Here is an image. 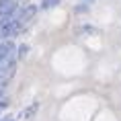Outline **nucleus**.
I'll use <instances>...</instances> for the list:
<instances>
[{"label":"nucleus","instance_id":"1","mask_svg":"<svg viewBox=\"0 0 121 121\" xmlns=\"http://www.w3.org/2000/svg\"><path fill=\"white\" fill-rule=\"evenodd\" d=\"M19 10L17 0H0V13H14Z\"/></svg>","mask_w":121,"mask_h":121},{"label":"nucleus","instance_id":"2","mask_svg":"<svg viewBox=\"0 0 121 121\" xmlns=\"http://www.w3.org/2000/svg\"><path fill=\"white\" fill-rule=\"evenodd\" d=\"M13 51H14V45L13 43H0V62L6 60V57H10V56H13Z\"/></svg>","mask_w":121,"mask_h":121},{"label":"nucleus","instance_id":"3","mask_svg":"<svg viewBox=\"0 0 121 121\" xmlns=\"http://www.w3.org/2000/svg\"><path fill=\"white\" fill-rule=\"evenodd\" d=\"M37 109H39V105H37V103H33V105H29V107H27L25 109V111H23V115H21V119H31V117H33V115H35V113H37Z\"/></svg>","mask_w":121,"mask_h":121},{"label":"nucleus","instance_id":"4","mask_svg":"<svg viewBox=\"0 0 121 121\" xmlns=\"http://www.w3.org/2000/svg\"><path fill=\"white\" fill-rule=\"evenodd\" d=\"M56 4H60V0H43L41 2V8H53Z\"/></svg>","mask_w":121,"mask_h":121},{"label":"nucleus","instance_id":"5","mask_svg":"<svg viewBox=\"0 0 121 121\" xmlns=\"http://www.w3.org/2000/svg\"><path fill=\"white\" fill-rule=\"evenodd\" d=\"M27 51H29V47H27V45H21V47H19V57H25Z\"/></svg>","mask_w":121,"mask_h":121},{"label":"nucleus","instance_id":"6","mask_svg":"<svg viewBox=\"0 0 121 121\" xmlns=\"http://www.w3.org/2000/svg\"><path fill=\"white\" fill-rule=\"evenodd\" d=\"M2 121H14V117H4Z\"/></svg>","mask_w":121,"mask_h":121},{"label":"nucleus","instance_id":"7","mask_svg":"<svg viewBox=\"0 0 121 121\" xmlns=\"http://www.w3.org/2000/svg\"><path fill=\"white\" fill-rule=\"evenodd\" d=\"M0 82H4V80H2V78H0Z\"/></svg>","mask_w":121,"mask_h":121}]
</instances>
